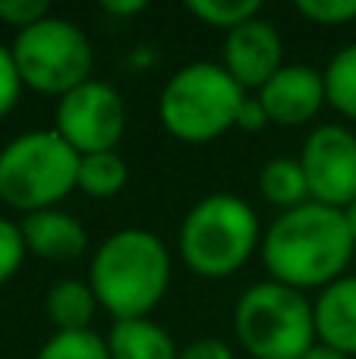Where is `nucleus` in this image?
<instances>
[{
    "label": "nucleus",
    "mask_w": 356,
    "mask_h": 359,
    "mask_svg": "<svg viewBox=\"0 0 356 359\" xmlns=\"http://www.w3.org/2000/svg\"><path fill=\"white\" fill-rule=\"evenodd\" d=\"M356 243L344 221V211L319 202H306L294 211H281L262 233L265 271L271 280L294 290H325L344 278L353 262Z\"/></svg>",
    "instance_id": "f257e3e1"
},
{
    "label": "nucleus",
    "mask_w": 356,
    "mask_h": 359,
    "mask_svg": "<svg viewBox=\"0 0 356 359\" xmlns=\"http://www.w3.org/2000/svg\"><path fill=\"white\" fill-rule=\"evenodd\" d=\"M170 271L174 262L161 236L142 227H126L95 249L88 262V284L114 322L151 318L170 287Z\"/></svg>",
    "instance_id": "f03ea898"
},
{
    "label": "nucleus",
    "mask_w": 356,
    "mask_h": 359,
    "mask_svg": "<svg viewBox=\"0 0 356 359\" xmlns=\"http://www.w3.org/2000/svg\"><path fill=\"white\" fill-rule=\"evenodd\" d=\"M262 233L256 208L243 196L212 192L186 211L177 249L193 274L221 280L237 274L252 259L262 246Z\"/></svg>",
    "instance_id": "7ed1b4c3"
},
{
    "label": "nucleus",
    "mask_w": 356,
    "mask_h": 359,
    "mask_svg": "<svg viewBox=\"0 0 356 359\" xmlns=\"http://www.w3.org/2000/svg\"><path fill=\"white\" fill-rule=\"evenodd\" d=\"M246 88L214 60H196L180 67L161 88L158 117L174 139L189 145L214 142L237 123Z\"/></svg>",
    "instance_id": "20e7f679"
},
{
    "label": "nucleus",
    "mask_w": 356,
    "mask_h": 359,
    "mask_svg": "<svg viewBox=\"0 0 356 359\" xmlns=\"http://www.w3.org/2000/svg\"><path fill=\"white\" fill-rule=\"evenodd\" d=\"M233 331L252 359H303L319 344L306 293L278 280H259L240 293Z\"/></svg>",
    "instance_id": "39448f33"
},
{
    "label": "nucleus",
    "mask_w": 356,
    "mask_h": 359,
    "mask_svg": "<svg viewBox=\"0 0 356 359\" xmlns=\"http://www.w3.org/2000/svg\"><path fill=\"white\" fill-rule=\"evenodd\" d=\"M79 180V155L54 130H29L0 149V202L35 215L57 208Z\"/></svg>",
    "instance_id": "423d86ee"
},
{
    "label": "nucleus",
    "mask_w": 356,
    "mask_h": 359,
    "mask_svg": "<svg viewBox=\"0 0 356 359\" xmlns=\"http://www.w3.org/2000/svg\"><path fill=\"white\" fill-rule=\"evenodd\" d=\"M22 86L38 95H54L57 101L92 79L95 48L88 35L69 19L54 16L16 32L10 44Z\"/></svg>",
    "instance_id": "0eeeda50"
},
{
    "label": "nucleus",
    "mask_w": 356,
    "mask_h": 359,
    "mask_svg": "<svg viewBox=\"0 0 356 359\" xmlns=\"http://www.w3.org/2000/svg\"><path fill=\"white\" fill-rule=\"evenodd\" d=\"M126 101L111 82L88 79L57 101L54 133L76 155H98L117 151L126 133Z\"/></svg>",
    "instance_id": "6e6552de"
},
{
    "label": "nucleus",
    "mask_w": 356,
    "mask_h": 359,
    "mask_svg": "<svg viewBox=\"0 0 356 359\" xmlns=\"http://www.w3.org/2000/svg\"><path fill=\"white\" fill-rule=\"evenodd\" d=\"M309 198L344 211L356 198V133L347 126H315L300 151Z\"/></svg>",
    "instance_id": "1a4fd4ad"
},
{
    "label": "nucleus",
    "mask_w": 356,
    "mask_h": 359,
    "mask_svg": "<svg viewBox=\"0 0 356 359\" xmlns=\"http://www.w3.org/2000/svg\"><path fill=\"white\" fill-rule=\"evenodd\" d=\"M221 67L240 82L249 95H256L278 69L284 67V38L268 19L256 16L240 29L227 32L221 48Z\"/></svg>",
    "instance_id": "9d476101"
},
{
    "label": "nucleus",
    "mask_w": 356,
    "mask_h": 359,
    "mask_svg": "<svg viewBox=\"0 0 356 359\" xmlns=\"http://www.w3.org/2000/svg\"><path fill=\"white\" fill-rule=\"evenodd\" d=\"M256 98L265 104L271 123L303 126V123L319 117V111L328 104L325 76H322V69H315V67L284 63V67L259 88Z\"/></svg>",
    "instance_id": "9b49d317"
},
{
    "label": "nucleus",
    "mask_w": 356,
    "mask_h": 359,
    "mask_svg": "<svg viewBox=\"0 0 356 359\" xmlns=\"http://www.w3.org/2000/svg\"><path fill=\"white\" fill-rule=\"evenodd\" d=\"M25 249L44 262H76L88 252V230L76 215L63 208H48L25 215L19 221Z\"/></svg>",
    "instance_id": "f8f14e48"
},
{
    "label": "nucleus",
    "mask_w": 356,
    "mask_h": 359,
    "mask_svg": "<svg viewBox=\"0 0 356 359\" xmlns=\"http://www.w3.org/2000/svg\"><path fill=\"white\" fill-rule=\"evenodd\" d=\"M313 312L319 344L356 356V274H344L328 284L313 303Z\"/></svg>",
    "instance_id": "ddd939ff"
},
{
    "label": "nucleus",
    "mask_w": 356,
    "mask_h": 359,
    "mask_svg": "<svg viewBox=\"0 0 356 359\" xmlns=\"http://www.w3.org/2000/svg\"><path fill=\"white\" fill-rule=\"evenodd\" d=\"M107 350L111 359H177L174 337L164 325L155 318H126V322H114L107 331Z\"/></svg>",
    "instance_id": "4468645a"
},
{
    "label": "nucleus",
    "mask_w": 356,
    "mask_h": 359,
    "mask_svg": "<svg viewBox=\"0 0 356 359\" xmlns=\"http://www.w3.org/2000/svg\"><path fill=\"white\" fill-rule=\"evenodd\" d=\"M98 297L88 280H57L44 293V316L57 331H92V322L98 316Z\"/></svg>",
    "instance_id": "2eb2a0df"
},
{
    "label": "nucleus",
    "mask_w": 356,
    "mask_h": 359,
    "mask_svg": "<svg viewBox=\"0 0 356 359\" xmlns=\"http://www.w3.org/2000/svg\"><path fill=\"white\" fill-rule=\"evenodd\" d=\"M259 192H262V198L271 208H278V215L313 202L309 198L306 174L300 168V158H271L259 170Z\"/></svg>",
    "instance_id": "dca6fc26"
},
{
    "label": "nucleus",
    "mask_w": 356,
    "mask_h": 359,
    "mask_svg": "<svg viewBox=\"0 0 356 359\" xmlns=\"http://www.w3.org/2000/svg\"><path fill=\"white\" fill-rule=\"evenodd\" d=\"M130 183V164L120 151H98V155L79 158V180L76 189L92 198H114Z\"/></svg>",
    "instance_id": "f3484780"
},
{
    "label": "nucleus",
    "mask_w": 356,
    "mask_h": 359,
    "mask_svg": "<svg viewBox=\"0 0 356 359\" xmlns=\"http://www.w3.org/2000/svg\"><path fill=\"white\" fill-rule=\"evenodd\" d=\"M328 104L347 120H356V41L344 44L322 69Z\"/></svg>",
    "instance_id": "a211bd4d"
},
{
    "label": "nucleus",
    "mask_w": 356,
    "mask_h": 359,
    "mask_svg": "<svg viewBox=\"0 0 356 359\" xmlns=\"http://www.w3.org/2000/svg\"><path fill=\"white\" fill-rule=\"evenodd\" d=\"M35 359H111V350L95 331H54Z\"/></svg>",
    "instance_id": "6ab92c4d"
},
{
    "label": "nucleus",
    "mask_w": 356,
    "mask_h": 359,
    "mask_svg": "<svg viewBox=\"0 0 356 359\" xmlns=\"http://www.w3.org/2000/svg\"><path fill=\"white\" fill-rule=\"evenodd\" d=\"M186 10L193 13L199 22L212 25V29L233 32L243 22L256 19L262 4H259V0H189Z\"/></svg>",
    "instance_id": "aec40b11"
},
{
    "label": "nucleus",
    "mask_w": 356,
    "mask_h": 359,
    "mask_svg": "<svg viewBox=\"0 0 356 359\" xmlns=\"http://www.w3.org/2000/svg\"><path fill=\"white\" fill-rule=\"evenodd\" d=\"M25 255H29V249H25L19 224L10 221V217H0V287L16 278Z\"/></svg>",
    "instance_id": "412c9836"
},
{
    "label": "nucleus",
    "mask_w": 356,
    "mask_h": 359,
    "mask_svg": "<svg viewBox=\"0 0 356 359\" xmlns=\"http://www.w3.org/2000/svg\"><path fill=\"white\" fill-rule=\"evenodd\" d=\"M296 13L315 25L356 22V0H296Z\"/></svg>",
    "instance_id": "4be33fe9"
},
{
    "label": "nucleus",
    "mask_w": 356,
    "mask_h": 359,
    "mask_svg": "<svg viewBox=\"0 0 356 359\" xmlns=\"http://www.w3.org/2000/svg\"><path fill=\"white\" fill-rule=\"evenodd\" d=\"M22 76L19 67L13 60V50L6 44H0V120L6 114H13V107L19 104V95H22Z\"/></svg>",
    "instance_id": "5701e85b"
},
{
    "label": "nucleus",
    "mask_w": 356,
    "mask_h": 359,
    "mask_svg": "<svg viewBox=\"0 0 356 359\" xmlns=\"http://www.w3.org/2000/svg\"><path fill=\"white\" fill-rule=\"evenodd\" d=\"M50 16V6L44 0H0V22L13 25L16 32L41 22Z\"/></svg>",
    "instance_id": "b1692460"
},
{
    "label": "nucleus",
    "mask_w": 356,
    "mask_h": 359,
    "mask_svg": "<svg viewBox=\"0 0 356 359\" xmlns=\"http://www.w3.org/2000/svg\"><path fill=\"white\" fill-rule=\"evenodd\" d=\"M265 126H271V117H268V111H265V104L256 98V95H246V101L240 104V111H237V123H233V130L262 133Z\"/></svg>",
    "instance_id": "393cba45"
},
{
    "label": "nucleus",
    "mask_w": 356,
    "mask_h": 359,
    "mask_svg": "<svg viewBox=\"0 0 356 359\" xmlns=\"http://www.w3.org/2000/svg\"><path fill=\"white\" fill-rule=\"evenodd\" d=\"M177 359H237L233 350L218 337H199V341L186 344Z\"/></svg>",
    "instance_id": "a878e982"
},
{
    "label": "nucleus",
    "mask_w": 356,
    "mask_h": 359,
    "mask_svg": "<svg viewBox=\"0 0 356 359\" xmlns=\"http://www.w3.org/2000/svg\"><path fill=\"white\" fill-rule=\"evenodd\" d=\"M101 10H104L107 16H136V13L149 10V4H145V0H104Z\"/></svg>",
    "instance_id": "bb28decb"
},
{
    "label": "nucleus",
    "mask_w": 356,
    "mask_h": 359,
    "mask_svg": "<svg viewBox=\"0 0 356 359\" xmlns=\"http://www.w3.org/2000/svg\"><path fill=\"white\" fill-rule=\"evenodd\" d=\"M303 359H353V356H347V353H341V350H331V347H325V344H315L313 350H309Z\"/></svg>",
    "instance_id": "cd10ccee"
},
{
    "label": "nucleus",
    "mask_w": 356,
    "mask_h": 359,
    "mask_svg": "<svg viewBox=\"0 0 356 359\" xmlns=\"http://www.w3.org/2000/svg\"><path fill=\"white\" fill-rule=\"evenodd\" d=\"M344 221H347V227H350V236H353V243H356V198L344 208Z\"/></svg>",
    "instance_id": "c85d7f7f"
}]
</instances>
